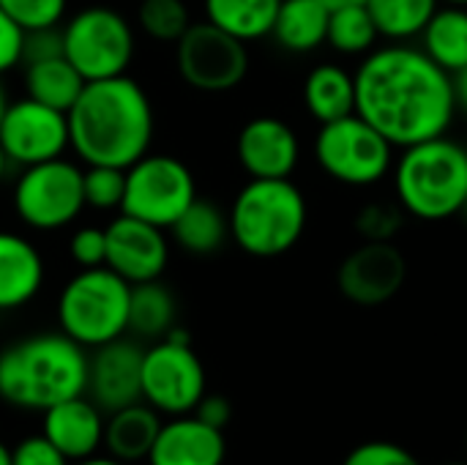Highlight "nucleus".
I'll return each mask as SVG.
<instances>
[{"label":"nucleus","instance_id":"nucleus-1","mask_svg":"<svg viewBox=\"0 0 467 465\" xmlns=\"http://www.w3.org/2000/svg\"><path fill=\"white\" fill-rule=\"evenodd\" d=\"M356 77V112L394 148L443 137L457 112L454 77L424 49L394 44L364 58Z\"/></svg>","mask_w":467,"mask_h":465},{"label":"nucleus","instance_id":"nucleus-2","mask_svg":"<svg viewBox=\"0 0 467 465\" xmlns=\"http://www.w3.org/2000/svg\"><path fill=\"white\" fill-rule=\"evenodd\" d=\"M68 145L85 164L131 167L153 140V104L129 74L85 82L66 112Z\"/></svg>","mask_w":467,"mask_h":465},{"label":"nucleus","instance_id":"nucleus-3","mask_svg":"<svg viewBox=\"0 0 467 465\" xmlns=\"http://www.w3.org/2000/svg\"><path fill=\"white\" fill-rule=\"evenodd\" d=\"M88 389V354L68 334H33L0 351V400L47 411Z\"/></svg>","mask_w":467,"mask_h":465},{"label":"nucleus","instance_id":"nucleus-4","mask_svg":"<svg viewBox=\"0 0 467 465\" xmlns=\"http://www.w3.org/2000/svg\"><path fill=\"white\" fill-rule=\"evenodd\" d=\"M394 195L405 214L441 222L467 206V151L443 137L402 148L394 164Z\"/></svg>","mask_w":467,"mask_h":465},{"label":"nucleus","instance_id":"nucleus-5","mask_svg":"<svg viewBox=\"0 0 467 465\" xmlns=\"http://www.w3.org/2000/svg\"><path fill=\"white\" fill-rule=\"evenodd\" d=\"M233 241L254 258L290 252L306 230V200L290 178H252L230 208Z\"/></svg>","mask_w":467,"mask_h":465},{"label":"nucleus","instance_id":"nucleus-6","mask_svg":"<svg viewBox=\"0 0 467 465\" xmlns=\"http://www.w3.org/2000/svg\"><path fill=\"white\" fill-rule=\"evenodd\" d=\"M131 285L107 266L82 269L57 299V323L82 348H99L129 332Z\"/></svg>","mask_w":467,"mask_h":465},{"label":"nucleus","instance_id":"nucleus-7","mask_svg":"<svg viewBox=\"0 0 467 465\" xmlns=\"http://www.w3.org/2000/svg\"><path fill=\"white\" fill-rule=\"evenodd\" d=\"M315 159L339 184L375 186L394 167V145L369 121L350 112L320 126Z\"/></svg>","mask_w":467,"mask_h":465},{"label":"nucleus","instance_id":"nucleus-8","mask_svg":"<svg viewBox=\"0 0 467 465\" xmlns=\"http://www.w3.org/2000/svg\"><path fill=\"white\" fill-rule=\"evenodd\" d=\"M63 55L85 82L120 77L134 58V30L115 8H82L63 25Z\"/></svg>","mask_w":467,"mask_h":465},{"label":"nucleus","instance_id":"nucleus-9","mask_svg":"<svg viewBox=\"0 0 467 465\" xmlns=\"http://www.w3.org/2000/svg\"><path fill=\"white\" fill-rule=\"evenodd\" d=\"M205 397V367L183 329H172L142 354V403L159 414L183 417Z\"/></svg>","mask_w":467,"mask_h":465},{"label":"nucleus","instance_id":"nucleus-10","mask_svg":"<svg viewBox=\"0 0 467 465\" xmlns=\"http://www.w3.org/2000/svg\"><path fill=\"white\" fill-rule=\"evenodd\" d=\"M197 197L192 170L167 153H145L126 167V195L120 214L137 217L167 230L183 208Z\"/></svg>","mask_w":467,"mask_h":465},{"label":"nucleus","instance_id":"nucleus-11","mask_svg":"<svg viewBox=\"0 0 467 465\" xmlns=\"http://www.w3.org/2000/svg\"><path fill=\"white\" fill-rule=\"evenodd\" d=\"M16 217L36 230H60L85 208L82 170L63 156L30 164L14 186Z\"/></svg>","mask_w":467,"mask_h":465},{"label":"nucleus","instance_id":"nucleus-12","mask_svg":"<svg viewBox=\"0 0 467 465\" xmlns=\"http://www.w3.org/2000/svg\"><path fill=\"white\" fill-rule=\"evenodd\" d=\"M175 60L181 77L192 88L208 93L235 88L249 71L246 44L208 19L189 25V30L175 41Z\"/></svg>","mask_w":467,"mask_h":465},{"label":"nucleus","instance_id":"nucleus-13","mask_svg":"<svg viewBox=\"0 0 467 465\" xmlns=\"http://www.w3.org/2000/svg\"><path fill=\"white\" fill-rule=\"evenodd\" d=\"M0 145L8 162L30 167L66 153L68 145V118L66 112L47 107L30 96L11 101L0 118Z\"/></svg>","mask_w":467,"mask_h":465},{"label":"nucleus","instance_id":"nucleus-14","mask_svg":"<svg viewBox=\"0 0 467 465\" xmlns=\"http://www.w3.org/2000/svg\"><path fill=\"white\" fill-rule=\"evenodd\" d=\"M405 277L408 260L391 241H367L342 260L337 282L353 304L378 307L400 293Z\"/></svg>","mask_w":467,"mask_h":465},{"label":"nucleus","instance_id":"nucleus-15","mask_svg":"<svg viewBox=\"0 0 467 465\" xmlns=\"http://www.w3.org/2000/svg\"><path fill=\"white\" fill-rule=\"evenodd\" d=\"M104 230H107V269H112L129 285L150 282L164 274L170 247L161 227L120 214Z\"/></svg>","mask_w":467,"mask_h":465},{"label":"nucleus","instance_id":"nucleus-16","mask_svg":"<svg viewBox=\"0 0 467 465\" xmlns=\"http://www.w3.org/2000/svg\"><path fill=\"white\" fill-rule=\"evenodd\" d=\"M142 348L118 337L93 348L88 356V395L90 400L112 414L126 406L142 403Z\"/></svg>","mask_w":467,"mask_h":465},{"label":"nucleus","instance_id":"nucleus-17","mask_svg":"<svg viewBox=\"0 0 467 465\" xmlns=\"http://www.w3.org/2000/svg\"><path fill=\"white\" fill-rule=\"evenodd\" d=\"M301 156L296 132L274 118H252L238 134V162L252 178H290Z\"/></svg>","mask_w":467,"mask_h":465},{"label":"nucleus","instance_id":"nucleus-18","mask_svg":"<svg viewBox=\"0 0 467 465\" xmlns=\"http://www.w3.org/2000/svg\"><path fill=\"white\" fill-rule=\"evenodd\" d=\"M41 436L68 460H85L104 447V417L101 408L79 395L71 400H63L44 411V430Z\"/></svg>","mask_w":467,"mask_h":465},{"label":"nucleus","instance_id":"nucleus-19","mask_svg":"<svg viewBox=\"0 0 467 465\" xmlns=\"http://www.w3.org/2000/svg\"><path fill=\"white\" fill-rule=\"evenodd\" d=\"M227 458L224 430L183 414L161 425L148 463L150 465H222Z\"/></svg>","mask_w":467,"mask_h":465},{"label":"nucleus","instance_id":"nucleus-20","mask_svg":"<svg viewBox=\"0 0 467 465\" xmlns=\"http://www.w3.org/2000/svg\"><path fill=\"white\" fill-rule=\"evenodd\" d=\"M44 285L38 249L8 230H0V312L25 307Z\"/></svg>","mask_w":467,"mask_h":465},{"label":"nucleus","instance_id":"nucleus-21","mask_svg":"<svg viewBox=\"0 0 467 465\" xmlns=\"http://www.w3.org/2000/svg\"><path fill=\"white\" fill-rule=\"evenodd\" d=\"M159 430L161 422L156 408H150L148 403L126 406L104 419V449L120 463L148 460Z\"/></svg>","mask_w":467,"mask_h":465},{"label":"nucleus","instance_id":"nucleus-22","mask_svg":"<svg viewBox=\"0 0 467 465\" xmlns=\"http://www.w3.org/2000/svg\"><path fill=\"white\" fill-rule=\"evenodd\" d=\"M304 104L320 123L356 112V77L337 63H320L304 82Z\"/></svg>","mask_w":467,"mask_h":465},{"label":"nucleus","instance_id":"nucleus-23","mask_svg":"<svg viewBox=\"0 0 467 465\" xmlns=\"http://www.w3.org/2000/svg\"><path fill=\"white\" fill-rule=\"evenodd\" d=\"M331 11L320 0H282L271 36L287 52H312L326 41Z\"/></svg>","mask_w":467,"mask_h":465},{"label":"nucleus","instance_id":"nucleus-24","mask_svg":"<svg viewBox=\"0 0 467 465\" xmlns=\"http://www.w3.org/2000/svg\"><path fill=\"white\" fill-rule=\"evenodd\" d=\"M175 244L192 255H211L224 247L230 236V217L211 200L194 197L183 214L170 225Z\"/></svg>","mask_w":467,"mask_h":465},{"label":"nucleus","instance_id":"nucleus-25","mask_svg":"<svg viewBox=\"0 0 467 465\" xmlns=\"http://www.w3.org/2000/svg\"><path fill=\"white\" fill-rule=\"evenodd\" d=\"M424 52L446 69L451 77L467 69V8L446 5L432 14L427 27L421 30Z\"/></svg>","mask_w":467,"mask_h":465},{"label":"nucleus","instance_id":"nucleus-26","mask_svg":"<svg viewBox=\"0 0 467 465\" xmlns=\"http://www.w3.org/2000/svg\"><path fill=\"white\" fill-rule=\"evenodd\" d=\"M25 88H27L30 99H36L47 107H55L60 112H68L74 107V101L79 99L85 79L66 60V55H60V58L27 63L25 66Z\"/></svg>","mask_w":467,"mask_h":465},{"label":"nucleus","instance_id":"nucleus-27","mask_svg":"<svg viewBox=\"0 0 467 465\" xmlns=\"http://www.w3.org/2000/svg\"><path fill=\"white\" fill-rule=\"evenodd\" d=\"M282 0H205V16L224 33L246 41L271 36Z\"/></svg>","mask_w":467,"mask_h":465},{"label":"nucleus","instance_id":"nucleus-28","mask_svg":"<svg viewBox=\"0 0 467 465\" xmlns=\"http://www.w3.org/2000/svg\"><path fill=\"white\" fill-rule=\"evenodd\" d=\"M175 296L159 280L131 285L129 299V332L140 337H167L175 329Z\"/></svg>","mask_w":467,"mask_h":465},{"label":"nucleus","instance_id":"nucleus-29","mask_svg":"<svg viewBox=\"0 0 467 465\" xmlns=\"http://www.w3.org/2000/svg\"><path fill=\"white\" fill-rule=\"evenodd\" d=\"M441 0H367V11L383 38L408 41L421 36Z\"/></svg>","mask_w":467,"mask_h":465},{"label":"nucleus","instance_id":"nucleus-30","mask_svg":"<svg viewBox=\"0 0 467 465\" xmlns=\"http://www.w3.org/2000/svg\"><path fill=\"white\" fill-rule=\"evenodd\" d=\"M380 38L375 19L369 16L367 5H345L334 8L328 16L326 41L342 55H364Z\"/></svg>","mask_w":467,"mask_h":465},{"label":"nucleus","instance_id":"nucleus-31","mask_svg":"<svg viewBox=\"0 0 467 465\" xmlns=\"http://www.w3.org/2000/svg\"><path fill=\"white\" fill-rule=\"evenodd\" d=\"M85 206L99 211H120L126 195V170L109 164H88L82 170Z\"/></svg>","mask_w":467,"mask_h":465},{"label":"nucleus","instance_id":"nucleus-32","mask_svg":"<svg viewBox=\"0 0 467 465\" xmlns=\"http://www.w3.org/2000/svg\"><path fill=\"white\" fill-rule=\"evenodd\" d=\"M140 25L156 41L175 44L189 30L192 19H189V8L183 0H142Z\"/></svg>","mask_w":467,"mask_h":465},{"label":"nucleus","instance_id":"nucleus-33","mask_svg":"<svg viewBox=\"0 0 467 465\" xmlns=\"http://www.w3.org/2000/svg\"><path fill=\"white\" fill-rule=\"evenodd\" d=\"M405 222V211L400 203H367L356 217V230L364 236V241H394Z\"/></svg>","mask_w":467,"mask_h":465},{"label":"nucleus","instance_id":"nucleus-34","mask_svg":"<svg viewBox=\"0 0 467 465\" xmlns=\"http://www.w3.org/2000/svg\"><path fill=\"white\" fill-rule=\"evenodd\" d=\"M66 3L68 0H0V8L22 30H38V27L60 25L66 14Z\"/></svg>","mask_w":467,"mask_h":465},{"label":"nucleus","instance_id":"nucleus-35","mask_svg":"<svg viewBox=\"0 0 467 465\" xmlns=\"http://www.w3.org/2000/svg\"><path fill=\"white\" fill-rule=\"evenodd\" d=\"M342 465H421L413 452L391 441H367L350 449Z\"/></svg>","mask_w":467,"mask_h":465},{"label":"nucleus","instance_id":"nucleus-36","mask_svg":"<svg viewBox=\"0 0 467 465\" xmlns=\"http://www.w3.org/2000/svg\"><path fill=\"white\" fill-rule=\"evenodd\" d=\"M68 252L79 269L107 266V230L101 227H79L71 236Z\"/></svg>","mask_w":467,"mask_h":465},{"label":"nucleus","instance_id":"nucleus-37","mask_svg":"<svg viewBox=\"0 0 467 465\" xmlns=\"http://www.w3.org/2000/svg\"><path fill=\"white\" fill-rule=\"evenodd\" d=\"M63 55V27H38V30H25L22 38V66L36 63V60H49Z\"/></svg>","mask_w":467,"mask_h":465},{"label":"nucleus","instance_id":"nucleus-38","mask_svg":"<svg viewBox=\"0 0 467 465\" xmlns=\"http://www.w3.org/2000/svg\"><path fill=\"white\" fill-rule=\"evenodd\" d=\"M11 465H71L44 436L19 441L11 449Z\"/></svg>","mask_w":467,"mask_h":465},{"label":"nucleus","instance_id":"nucleus-39","mask_svg":"<svg viewBox=\"0 0 467 465\" xmlns=\"http://www.w3.org/2000/svg\"><path fill=\"white\" fill-rule=\"evenodd\" d=\"M22 38L25 30L0 8V74L22 63Z\"/></svg>","mask_w":467,"mask_h":465},{"label":"nucleus","instance_id":"nucleus-40","mask_svg":"<svg viewBox=\"0 0 467 465\" xmlns=\"http://www.w3.org/2000/svg\"><path fill=\"white\" fill-rule=\"evenodd\" d=\"M200 422H205V425H211V428H216V430H224L227 428V422H230V417H233V408H230V403L224 400V397H219V395H205L200 403H197V408L192 411Z\"/></svg>","mask_w":467,"mask_h":465},{"label":"nucleus","instance_id":"nucleus-41","mask_svg":"<svg viewBox=\"0 0 467 465\" xmlns=\"http://www.w3.org/2000/svg\"><path fill=\"white\" fill-rule=\"evenodd\" d=\"M454 90H457V107H465L467 110V69L454 74Z\"/></svg>","mask_w":467,"mask_h":465},{"label":"nucleus","instance_id":"nucleus-42","mask_svg":"<svg viewBox=\"0 0 467 465\" xmlns=\"http://www.w3.org/2000/svg\"><path fill=\"white\" fill-rule=\"evenodd\" d=\"M74 465H126L120 463V460H115L112 455H107V458H99V455H90V458H85V460H77Z\"/></svg>","mask_w":467,"mask_h":465},{"label":"nucleus","instance_id":"nucleus-43","mask_svg":"<svg viewBox=\"0 0 467 465\" xmlns=\"http://www.w3.org/2000/svg\"><path fill=\"white\" fill-rule=\"evenodd\" d=\"M328 11H334V8H345V5H364L367 0H320Z\"/></svg>","mask_w":467,"mask_h":465},{"label":"nucleus","instance_id":"nucleus-44","mask_svg":"<svg viewBox=\"0 0 467 465\" xmlns=\"http://www.w3.org/2000/svg\"><path fill=\"white\" fill-rule=\"evenodd\" d=\"M8 156H5V151H3V145H0V181H3V175H5V170H8Z\"/></svg>","mask_w":467,"mask_h":465},{"label":"nucleus","instance_id":"nucleus-45","mask_svg":"<svg viewBox=\"0 0 467 465\" xmlns=\"http://www.w3.org/2000/svg\"><path fill=\"white\" fill-rule=\"evenodd\" d=\"M0 465H11V449L5 444H0Z\"/></svg>","mask_w":467,"mask_h":465},{"label":"nucleus","instance_id":"nucleus-46","mask_svg":"<svg viewBox=\"0 0 467 465\" xmlns=\"http://www.w3.org/2000/svg\"><path fill=\"white\" fill-rule=\"evenodd\" d=\"M5 107H8V99H5V90H3V85H0V118H3Z\"/></svg>","mask_w":467,"mask_h":465},{"label":"nucleus","instance_id":"nucleus-47","mask_svg":"<svg viewBox=\"0 0 467 465\" xmlns=\"http://www.w3.org/2000/svg\"><path fill=\"white\" fill-rule=\"evenodd\" d=\"M446 3H449V5H465L467 8V0H446Z\"/></svg>","mask_w":467,"mask_h":465},{"label":"nucleus","instance_id":"nucleus-48","mask_svg":"<svg viewBox=\"0 0 467 465\" xmlns=\"http://www.w3.org/2000/svg\"><path fill=\"white\" fill-rule=\"evenodd\" d=\"M446 465H467V463H446Z\"/></svg>","mask_w":467,"mask_h":465},{"label":"nucleus","instance_id":"nucleus-49","mask_svg":"<svg viewBox=\"0 0 467 465\" xmlns=\"http://www.w3.org/2000/svg\"><path fill=\"white\" fill-rule=\"evenodd\" d=\"M465 211H467V206H465Z\"/></svg>","mask_w":467,"mask_h":465}]
</instances>
